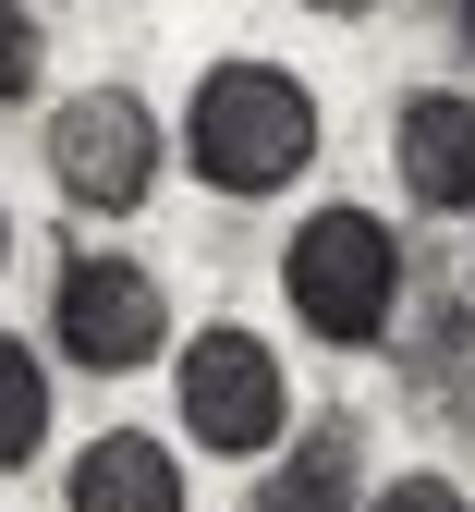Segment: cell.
Returning a JSON list of instances; mask_svg holds the SVG:
<instances>
[{"instance_id":"cell-9","label":"cell","mask_w":475,"mask_h":512,"mask_svg":"<svg viewBox=\"0 0 475 512\" xmlns=\"http://www.w3.org/2000/svg\"><path fill=\"white\" fill-rule=\"evenodd\" d=\"M37 452H49V354L0 330V476H25Z\"/></svg>"},{"instance_id":"cell-6","label":"cell","mask_w":475,"mask_h":512,"mask_svg":"<svg viewBox=\"0 0 475 512\" xmlns=\"http://www.w3.org/2000/svg\"><path fill=\"white\" fill-rule=\"evenodd\" d=\"M390 171L427 220H475V86H415L390 110Z\"/></svg>"},{"instance_id":"cell-7","label":"cell","mask_w":475,"mask_h":512,"mask_svg":"<svg viewBox=\"0 0 475 512\" xmlns=\"http://www.w3.org/2000/svg\"><path fill=\"white\" fill-rule=\"evenodd\" d=\"M256 464H268V476L244 488V512H354V500H366V427H354V415L281 427Z\"/></svg>"},{"instance_id":"cell-14","label":"cell","mask_w":475,"mask_h":512,"mask_svg":"<svg viewBox=\"0 0 475 512\" xmlns=\"http://www.w3.org/2000/svg\"><path fill=\"white\" fill-rule=\"evenodd\" d=\"M0 269H13V208H0Z\"/></svg>"},{"instance_id":"cell-5","label":"cell","mask_w":475,"mask_h":512,"mask_svg":"<svg viewBox=\"0 0 475 512\" xmlns=\"http://www.w3.org/2000/svg\"><path fill=\"white\" fill-rule=\"evenodd\" d=\"M49 354L86 378H134L171 354V281L147 256H74L49 281Z\"/></svg>"},{"instance_id":"cell-13","label":"cell","mask_w":475,"mask_h":512,"mask_svg":"<svg viewBox=\"0 0 475 512\" xmlns=\"http://www.w3.org/2000/svg\"><path fill=\"white\" fill-rule=\"evenodd\" d=\"M451 37H463V49H475V0H451Z\"/></svg>"},{"instance_id":"cell-4","label":"cell","mask_w":475,"mask_h":512,"mask_svg":"<svg viewBox=\"0 0 475 512\" xmlns=\"http://www.w3.org/2000/svg\"><path fill=\"white\" fill-rule=\"evenodd\" d=\"M171 366H183L171 403H183V439H195V452L256 464L268 439L293 427V378H281V354H268V330H244V317H208Z\"/></svg>"},{"instance_id":"cell-3","label":"cell","mask_w":475,"mask_h":512,"mask_svg":"<svg viewBox=\"0 0 475 512\" xmlns=\"http://www.w3.org/2000/svg\"><path fill=\"white\" fill-rule=\"evenodd\" d=\"M49 183H61V208H86V220H134L159 196V171H171V135H159V110L134 98V86H74L49 110V135H37Z\"/></svg>"},{"instance_id":"cell-1","label":"cell","mask_w":475,"mask_h":512,"mask_svg":"<svg viewBox=\"0 0 475 512\" xmlns=\"http://www.w3.org/2000/svg\"><path fill=\"white\" fill-rule=\"evenodd\" d=\"M317 147H329V110H317V86L293 61H268V49L208 61L195 98H183V171L208 183V196H232V208L293 196L317 171Z\"/></svg>"},{"instance_id":"cell-8","label":"cell","mask_w":475,"mask_h":512,"mask_svg":"<svg viewBox=\"0 0 475 512\" xmlns=\"http://www.w3.org/2000/svg\"><path fill=\"white\" fill-rule=\"evenodd\" d=\"M61 512H195V488H183V452H171V439L98 427L86 452H74V476H61Z\"/></svg>"},{"instance_id":"cell-10","label":"cell","mask_w":475,"mask_h":512,"mask_svg":"<svg viewBox=\"0 0 475 512\" xmlns=\"http://www.w3.org/2000/svg\"><path fill=\"white\" fill-rule=\"evenodd\" d=\"M37 74H49V25H37V0H0V110H13Z\"/></svg>"},{"instance_id":"cell-11","label":"cell","mask_w":475,"mask_h":512,"mask_svg":"<svg viewBox=\"0 0 475 512\" xmlns=\"http://www.w3.org/2000/svg\"><path fill=\"white\" fill-rule=\"evenodd\" d=\"M354 512H475V488H463V476H427V464H415V476H390V488H366Z\"/></svg>"},{"instance_id":"cell-2","label":"cell","mask_w":475,"mask_h":512,"mask_svg":"<svg viewBox=\"0 0 475 512\" xmlns=\"http://www.w3.org/2000/svg\"><path fill=\"white\" fill-rule=\"evenodd\" d=\"M402 293H415V269H402V232L378 208H317V220H293V244H281V305H293L305 342L378 354L402 330Z\"/></svg>"},{"instance_id":"cell-12","label":"cell","mask_w":475,"mask_h":512,"mask_svg":"<svg viewBox=\"0 0 475 512\" xmlns=\"http://www.w3.org/2000/svg\"><path fill=\"white\" fill-rule=\"evenodd\" d=\"M305 13H329V25H354V13H378V0H305Z\"/></svg>"}]
</instances>
